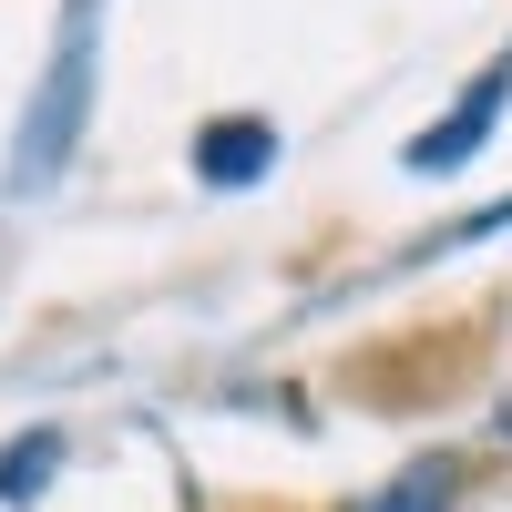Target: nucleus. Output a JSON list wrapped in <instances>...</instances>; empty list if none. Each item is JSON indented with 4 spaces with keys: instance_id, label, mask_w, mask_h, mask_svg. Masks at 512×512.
Returning <instances> with one entry per match:
<instances>
[{
    "instance_id": "obj_1",
    "label": "nucleus",
    "mask_w": 512,
    "mask_h": 512,
    "mask_svg": "<svg viewBox=\"0 0 512 512\" xmlns=\"http://www.w3.org/2000/svg\"><path fill=\"white\" fill-rule=\"evenodd\" d=\"M93 62H103V11L93 0H72L62 11V41H52V72H41V93L21 113V144H11V195H41L72 175L82 154V123H93Z\"/></svg>"
},
{
    "instance_id": "obj_2",
    "label": "nucleus",
    "mask_w": 512,
    "mask_h": 512,
    "mask_svg": "<svg viewBox=\"0 0 512 512\" xmlns=\"http://www.w3.org/2000/svg\"><path fill=\"white\" fill-rule=\"evenodd\" d=\"M502 103H512V52H502V62H492V72L472 82V93H461V103H451V113L431 123V134L410 144V175H441V164H472V154H482V134L502 123Z\"/></svg>"
},
{
    "instance_id": "obj_3",
    "label": "nucleus",
    "mask_w": 512,
    "mask_h": 512,
    "mask_svg": "<svg viewBox=\"0 0 512 512\" xmlns=\"http://www.w3.org/2000/svg\"><path fill=\"white\" fill-rule=\"evenodd\" d=\"M267 164H277V123H256V113H226V123L195 134V175L205 185H256Z\"/></svg>"
},
{
    "instance_id": "obj_4",
    "label": "nucleus",
    "mask_w": 512,
    "mask_h": 512,
    "mask_svg": "<svg viewBox=\"0 0 512 512\" xmlns=\"http://www.w3.org/2000/svg\"><path fill=\"white\" fill-rule=\"evenodd\" d=\"M451 492H461V482H451V461H410V472H400L390 492H369L359 512H451Z\"/></svg>"
},
{
    "instance_id": "obj_5",
    "label": "nucleus",
    "mask_w": 512,
    "mask_h": 512,
    "mask_svg": "<svg viewBox=\"0 0 512 512\" xmlns=\"http://www.w3.org/2000/svg\"><path fill=\"white\" fill-rule=\"evenodd\" d=\"M52 461H62V431H21L11 451H0V502H31L41 482H52Z\"/></svg>"
}]
</instances>
